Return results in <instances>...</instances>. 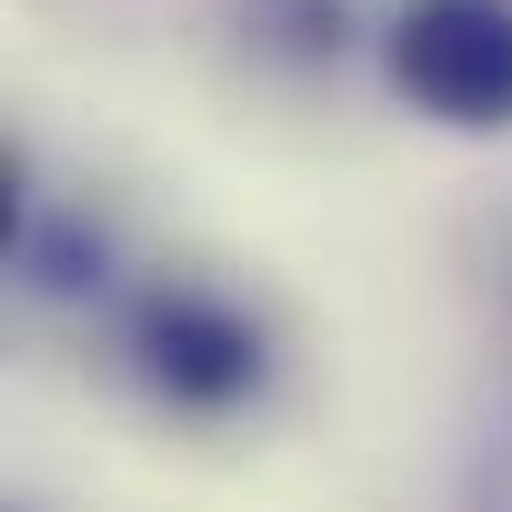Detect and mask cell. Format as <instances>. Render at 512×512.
<instances>
[{
	"label": "cell",
	"mask_w": 512,
	"mask_h": 512,
	"mask_svg": "<svg viewBox=\"0 0 512 512\" xmlns=\"http://www.w3.org/2000/svg\"><path fill=\"white\" fill-rule=\"evenodd\" d=\"M131 372L181 422H231L272 392V332L211 282H151L131 302Z\"/></svg>",
	"instance_id": "1"
},
{
	"label": "cell",
	"mask_w": 512,
	"mask_h": 512,
	"mask_svg": "<svg viewBox=\"0 0 512 512\" xmlns=\"http://www.w3.org/2000/svg\"><path fill=\"white\" fill-rule=\"evenodd\" d=\"M382 81L442 131H512V0H402Z\"/></svg>",
	"instance_id": "2"
}]
</instances>
